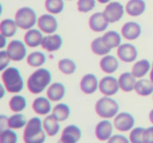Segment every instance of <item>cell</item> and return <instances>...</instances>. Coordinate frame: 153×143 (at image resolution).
I'll use <instances>...</instances> for the list:
<instances>
[{
	"label": "cell",
	"mask_w": 153,
	"mask_h": 143,
	"mask_svg": "<svg viewBox=\"0 0 153 143\" xmlns=\"http://www.w3.org/2000/svg\"><path fill=\"white\" fill-rule=\"evenodd\" d=\"M46 132L43 128V121L39 117H33L26 123L23 130L24 143H44Z\"/></svg>",
	"instance_id": "cell-1"
},
{
	"label": "cell",
	"mask_w": 153,
	"mask_h": 143,
	"mask_svg": "<svg viewBox=\"0 0 153 143\" xmlns=\"http://www.w3.org/2000/svg\"><path fill=\"white\" fill-rule=\"evenodd\" d=\"M51 73L45 68H38L27 78V89L32 94H40L51 85Z\"/></svg>",
	"instance_id": "cell-2"
},
{
	"label": "cell",
	"mask_w": 153,
	"mask_h": 143,
	"mask_svg": "<svg viewBox=\"0 0 153 143\" xmlns=\"http://www.w3.org/2000/svg\"><path fill=\"white\" fill-rule=\"evenodd\" d=\"M3 86L5 87L7 92L18 94L23 89L24 83L20 71L15 67H7L4 69L1 74Z\"/></svg>",
	"instance_id": "cell-3"
},
{
	"label": "cell",
	"mask_w": 153,
	"mask_h": 143,
	"mask_svg": "<svg viewBox=\"0 0 153 143\" xmlns=\"http://www.w3.org/2000/svg\"><path fill=\"white\" fill-rule=\"evenodd\" d=\"M94 110L98 116L103 119L114 118L119 114L120 105L117 101L110 96H104L96 102Z\"/></svg>",
	"instance_id": "cell-4"
},
{
	"label": "cell",
	"mask_w": 153,
	"mask_h": 143,
	"mask_svg": "<svg viewBox=\"0 0 153 143\" xmlns=\"http://www.w3.org/2000/svg\"><path fill=\"white\" fill-rule=\"evenodd\" d=\"M15 21L19 28L28 30L34 27L35 24L38 22V19L34 10L28 7H24L16 12Z\"/></svg>",
	"instance_id": "cell-5"
},
{
	"label": "cell",
	"mask_w": 153,
	"mask_h": 143,
	"mask_svg": "<svg viewBox=\"0 0 153 143\" xmlns=\"http://www.w3.org/2000/svg\"><path fill=\"white\" fill-rule=\"evenodd\" d=\"M135 119L130 113L122 112L119 113L113 119V125L120 132H129L134 128Z\"/></svg>",
	"instance_id": "cell-6"
},
{
	"label": "cell",
	"mask_w": 153,
	"mask_h": 143,
	"mask_svg": "<svg viewBox=\"0 0 153 143\" xmlns=\"http://www.w3.org/2000/svg\"><path fill=\"white\" fill-rule=\"evenodd\" d=\"M120 89L121 88H120L119 80L111 75L105 76L99 82V90L104 96H112L117 94Z\"/></svg>",
	"instance_id": "cell-7"
},
{
	"label": "cell",
	"mask_w": 153,
	"mask_h": 143,
	"mask_svg": "<svg viewBox=\"0 0 153 143\" xmlns=\"http://www.w3.org/2000/svg\"><path fill=\"white\" fill-rule=\"evenodd\" d=\"M124 12L125 10H124L123 5L117 1H113V2H109L107 4L103 14L109 23H115L123 18Z\"/></svg>",
	"instance_id": "cell-8"
},
{
	"label": "cell",
	"mask_w": 153,
	"mask_h": 143,
	"mask_svg": "<svg viewBox=\"0 0 153 143\" xmlns=\"http://www.w3.org/2000/svg\"><path fill=\"white\" fill-rule=\"evenodd\" d=\"M26 44L19 40H13L9 43L7 51L10 57L14 62H21L26 57Z\"/></svg>",
	"instance_id": "cell-9"
},
{
	"label": "cell",
	"mask_w": 153,
	"mask_h": 143,
	"mask_svg": "<svg viewBox=\"0 0 153 143\" xmlns=\"http://www.w3.org/2000/svg\"><path fill=\"white\" fill-rule=\"evenodd\" d=\"M38 27L42 32L47 35H51L57 32L58 28V21L51 14H44L38 18Z\"/></svg>",
	"instance_id": "cell-10"
},
{
	"label": "cell",
	"mask_w": 153,
	"mask_h": 143,
	"mask_svg": "<svg viewBox=\"0 0 153 143\" xmlns=\"http://www.w3.org/2000/svg\"><path fill=\"white\" fill-rule=\"evenodd\" d=\"M82 132L79 126L70 124L65 126L61 135V138L58 140L57 143H76L81 139Z\"/></svg>",
	"instance_id": "cell-11"
},
{
	"label": "cell",
	"mask_w": 153,
	"mask_h": 143,
	"mask_svg": "<svg viewBox=\"0 0 153 143\" xmlns=\"http://www.w3.org/2000/svg\"><path fill=\"white\" fill-rule=\"evenodd\" d=\"M117 57L125 63H132L137 57V49L132 44H121L117 47Z\"/></svg>",
	"instance_id": "cell-12"
},
{
	"label": "cell",
	"mask_w": 153,
	"mask_h": 143,
	"mask_svg": "<svg viewBox=\"0 0 153 143\" xmlns=\"http://www.w3.org/2000/svg\"><path fill=\"white\" fill-rule=\"evenodd\" d=\"M113 124L109 121V119H104L100 121L96 125V137L100 141H108L109 138L112 136L113 132Z\"/></svg>",
	"instance_id": "cell-13"
},
{
	"label": "cell",
	"mask_w": 153,
	"mask_h": 143,
	"mask_svg": "<svg viewBox=\"0 0 153 143\" xmlns=\"http://www.w3.org/2000/svg\"><path fill=\"white\" fill-rule=\"evenodd\" d=\"M80 88L85 94H94L99 89V80L97 76L92 73L85 74L80 82Z\"/></svg>",
	"instance_id": "cell-14"
},
{
	"label": "cell",
	"mask_w": 153,
	"mask_h": 143,
	"mask_svg": "<svg viewBox=\"0 0 153 143\" xmlns=\"http://www.w3.org/2000/svg\"><path fill=\"white\" fill-rule=\"evenodd\" d=\"M62 44H63V41H62L61 36L57 34H51L43 38L41 46L48 52H55L61 48Z\"/></svg>",
	"instance_id": "cell-15"
},
{
	"label": "cell",
	"mask_w": 153,
	"mask_h": 143,
	"mask_svg": "<svg viewBox=\"0 0 153 143\" xmlns=\"http://www.w3.org/2000/svg\"><path fill=\"white\" fill-rule=\"evenodd\" d=\"M109 22L105 18L103 13H94L91 17L89 18V27L92 32H105L108 27Z\"/></svg>",
	"instance_id": "cell-16"
},
{
	"label": "cell",
	"mask_w": 153,
	"mask_h": 143,
	"mask_svg": "<svg viewBox=\"0 0 153 143\" xmlns=\"http://www.w3.org/2000/svg\"><path fill=\"white\" fill-rule=\"evenodd\" d=\"M142 34V27L138 23L136 22H127L123 25L122 27V36L126 39V40L133 41L136 40Z\"/></svg>",
	"instance_id": "cell-17"
},
{
	"label": "cell",
	"mask_w": 153,
	"mask_h": 143,
	"mask_svg": "<svg viewBox=\"0 0 153 143\" xmlns=\"http://www.w3.org/2000/svg\"><path fill=\"white\" fill-rule=\"evenodd\" d=\"M32 108L34 110V112L38 115H48L51 113V99L48 97H43V96H39L37 98L34 99L33 101Z\"/></svg>",
	"instance_id": "cell-18"
},
{
	"label": "cell",
	"mask_w": 153,
	"mask_h": 143,
	"mask_svg": "<svg viewBox=\"0 0 153 143\" xmlns=\"http://www.w3.org/2000/svg\"><path fill=\"white\" fill-rule=\"evenodd\" d=\"M119 61L115 57L111 55H106L101 59L100 68L103 72L107 74H112L119 69Z\"/></svg>",
	"instance_id": "cell-19"
},
{
	"label": "cell",
	"mask_w": 153,
	"mask_h": 143,
	"mask_svg": "<svg viewBox=\"0 0 153 143\" xmlns=\"http://www.w3.org/2000/svg\"><path fill=\"white\" fill-rule=\"evenodd\" d=\"M44 37L42 36V32L35 28H30L24 35V43L28 47H38L42 44V41Z\"/></svg>",
	"instance_id": "cell-20"
},
{
	"label": "cell",
	"mask_w": 153,
	"mask_h": 143,
	"mask_svg": "<svg viewBox=\"0 0 153 143\" xmlns=\"http://www.w3.org/2000/svg\"><path fill=\"white\" fill-rule=\"evenodd\" d=\"M146 11V2L144 0H129L126 4V13L131 17H137Z\"/></svg>",
	"instance_id": "cell-21"
},
{
	"label": "cell",
	"mask_w": 153,
	"mask_h": 143,
	"mask_svg": "<svg viewBox=\"0 0 153 143\" xmlns=\"http://www.w3.org/2000/svg\"><path fill=\"white\" fill-rule=\"evenodd\" d=\"M59 120L51 114V115H46V117L43 120V128L44 130L46 132L47 136L49 137H55L58 135L60 130V123Z\"/></svg>",
	"instance_id": "cell-22"
},
{
	"label": "cell",
	"mask_w": 153,
	"mask_h": 143,
	"mask_svg": "<svg viewBox=\"0 0 153 143\" xmlns=\"http://www.w3.org/2000/svg\"><path fill=\"white\" fill-rule=\"evenodd\" d=\"M135 76L131 72H124L120 75L119 77V84L120 88L124 92H131L135 88L136 80Z\"/></svg>",
	"instance_id": "cell-23"
},
{
	"label": "cell",
	"mask_w": 153,
	"mask_h": 143,
	"mask_svg": "<svg viewBox=\"0 0 153 143\" xmlns=\"http://www.w3.org/2000/svg\"><path fill=\"white\" fill-rule=\"evenodd\" d=\"M46 95L51 101H59L65 95V87L62 83H53L47 88Z\"/></svg>",
	"instance_id": "cell-24"
},
{
	"label": "cell",
	"mask_w": 153,
	"mask_h": 143,
	"mask_svg": "<svg viewBox=\"0 0 153 143\" xmlns=\"http://www.w3.org/2000/svg\"><path fill=\"white\" fill-rule=\"evenodd\" d=\"M151 64L148 60H140L136 63H134L133 67H132L131 73L135 76L136 78H143L149 71H150Z\"/></svg>",
	"instance_id": "cell-25"
},
{
	"label": "cell",
	"mask_w": 153,
	"mask_h": 143,
	"mask_svg": "<svg viewBox=\"0 0 153 143\" xmlns=\"http://www.w3.org/2000/svg\"><path fill=\"white\" fill-rule=\"evenodd\" d=\"M134 91L140 96H149L153 93V82L151 80H140L136 82Z\"/></svg>",
	"instance_id": "cell-26"
},
{
	"label": "cell",
	"mask_w": 153,
	"mask_h": 143,
	"mask_svg": "<svg viewBox=\"0 0 153 143\" xmlns=\"http://www.w3.org/2000/svg\"><path fill=\"white\" fill-rule=\"evenodd\" d=\"M17 23L15 20L4 19L0 23V34L7 38H12L17 32Z\"/></svg>",
	"instance_id": "cell-27"
},
{
	"label": "cell",
	"mask_w": 153,
	"mask_h": 143,
	"mask_svg": "<svg viewBox=\"0 0 153 143\" xmlns=\"http://www.w3.org/2000/svg\"><path fill=\"white\" fill-rule=\"evenodd\" d=\"M91 51L97 55H101V57H104V55H108L111 51V48H109L106 44L103 41L102 37H99V38H96L94 41L91 42Z\"/></svg>",
	"instance_id": "cell-28"
},
{
	"label": "cell",
	"mask_w": 153,
	"mask_h": 143,
	"mask_svg": "<svg viewBox=\"0 0 153 143\" xmlns=\"http://www.w3.org/2000/svg\"><path fill=\"white\" fill-rule=\"evenodd\" d=\"M102 38L105 44L111 49L117 48V47L121 45V42H122L121 35L117 32H114V30H110V32H105Z\"/></svg>",
	"instance_id": "cell-29"
},
{
	"label": "cell",
	"mask_w": 153,
	"mask_h": 143,
	"mask_svg": "<svg viewBox=\"0 0 153 143\" xmlns=\"http://www.w3.org/2000/svg\"><path fill=\"white\" fill-rule=\"evenodd\" d=\"M27 120H26L25 116L21 113H16L9 117V121H7V128H12V130H20L22 128H25Z\"/></svg>",
	"instance_id": "cell-30"
},
{
	"label": "cell",
	"mask_w": 153,
	"mask_h": 143,
	"mask_svg": "<svg viewBox=\"0 0 153 143\" xmlns=\"http://www.w3.org/2000/svg\"><path fill=\"white\" fill-rule=\"evenodd\" d=\"M9 107L14 113H20L26 108V99L22 95H14L9 101Z\"/></svg>",
	"instance_id": "cell-31"
},
{
	"label": "cell",
	"mask_w": 153,
	"mask_h": 143,
	"mask_svg": "<svg viewBox=\"0 0 153 143\" xmlns=\"http://www.w3.org/2000/svg\"><path fill=\"white\" fill-rule=\"evenodd\" d=\"M53 114L60 122L65 121L68 119V117L70 116V109L66 103H58L53 107Z\"/></svg>",
	"instance_id": "cell-32"
},
{
	"label": "cell",
	"mask_w": 153,
	"mask_h": 143,
	"mask_svg": "<svg viewBox=\"0 0 153 143\" xmlns=\"http://www.w3.org/2000/svg\"><path fill=\"white\" fill-rule=\"evenodd\" d=\"M46 61V57L44 53L40 52V51H35L27 55L26 57V63L30 66V67L39 68L43 65Z\"/></svg>",
	"instance_id": "cell-33"
},
{
	"label": "cell",
	"mask_w": 153,
	"mask_h": 143,
	"mask_svg": "<svg viewBox=\"0 0 153 143\" xmlns=\"http://www.w3.org/2000/svg\"><path fill=\"white\" fill-rule=\"evenodd\" d=\"M58 68L63 74L66 75H70L74 74L76 70V65L72 60L70 59H62L58 63Z\"/></svg>",
	"instance_id": "cell-34"
},
{
	"label": "cell",
	"mask_w": 153,
	"mask_h": 143,
	"mask_svg": "<svg viewBox=\"0 0 153 143\" xmlns=\"http://www.w3.org/2000/svg\"><path fill=\"white\" fill-rule=\"evenodd\" d=\"M45 9L51 15L60 14L64 9L63 0H45Z\"/></svg>",
	"instance_id": "cell-35"
},
{
	"label": "cell",
	"mask_w": 153,
	"mask_h": 143,
	"mask_svg": "<svg viewBox=\"0 0 153 143\" xmlns=\"http://www.w3.org/2000/svg\"><path fill=\"white\" fill-rule=\"evenodd\" d=\"M0 143H18V136L14 130L7 128L0 133Z\"/></svg>",
	"instance_id": "cell-36"
},
{
	"label": "cell",
	"mask_w": 153,
	"mask_h": 143,
	"mask_svg": "<svg viewBox=\"0 0 153 143\" xmlns=\"http://www.w3.org/2000/svg\"><path fill=\"white\" fill-rule=\"evenodd\" d=\"M145 130L144 128H134L130 130L129 140L131 143H146L145 142Z\"/></svg>",
	"instance_id": "cell-37"
},
{
	"label": "cell",
	"mask_w": 153,
	"mask_h": 143,
	"mask_svg": "<svg viewBox=\"0 0 153 143\" xmlns=\"http://www.w3.org/2000/svg\"><path fill=\"white\" fill-rule=\"evenodd\" d=\"M76 7L81 13H88L96 7V0H78Z\"/></svg>",
	"instance_id": "cell-38"
},
{
	"label": "cell",
	"mask_w": 153,
	"mask_h": 143,
	"mask_svg": "<svg viewBox=\"0 0 153 143\" xmlns=\"http://www.w3.org/2000/svg\"><path fill=\"white\" fill-rule=\"evenodd\" d=\"M10 61H12V60H11V57H10L7 51V50L0 51V70H1V71L7 69L10 64Z\"/></svg>",
	"instance_id": "cell-39"
},
{
	"label": "cell",
	"mask_w": 153,
	"mask_h": 143,
	"mask_svg": "<svg viewBox=\"0 0 153 143\" xmlns=\"http://www.w3.org/2000/svg\"><path fill=\"white\" fill-rule=\"evenodd\" d=\"M107 143H131L129 138H126L124 135H112L107 141Z\"/></svg>",
	"instance_id": "cell-40"
},
{
	"label": "cell",
	"mask_w": 153,
	"mask_h": 143,
	"mask_svg": "<svg viewBox=\"0 0 153 143\" xmlns=\"http://www.w3.org/2000/svg\"><path fill=\"white\" fill-rule=\"evenodd\" d=\"M145 142L153 143V126L145 130Z\"/></svg>",
	"instance_id": "cell-41"
},
{
	"label": "cell",
	"mask_w": 153,
	"mask_h": 143,
	"mask_svg": "<svg viewBox=\"0 0 153 143\" xmlns=\"http://www.w3.org/2000/svg\"><path fill=\"white\" fill-rule=\"evenodd\" d=\"M5 38H7V37L2 36V35L0 36V40H1V45H0V47H1V48H3V47L5 46Z\"/></svg>",
	"instance_id": "cell-42"
},
{
	"label": "cell",
	"mask_w": 153,
	"mask_h": 143,
	"mask_svg": "<svg viewBox=\"0 0 153 143\" xmlns=\"http://www.w3.org/2000/svg\"><path fill=\"white\" fill-rule=\"evenodd\" d=\"M149 120H150V122L153 124V109L150 111V113H149Z\"/></svg>",
	"instance_id": "cell-43"
},
{
	"label": "cell",
	"mask_w": 153,
	"mask_h": 143,
	"mask_svg": "<svg viewBox=\"0 0 153 143\" xmlns=\"http://www.w3.org/2000/svg\"><path fill=\"white\" fill-rule=\"evenodd\" d=\"M98 1L100 3H102V4H106V3H109V1H110V0H98Z\"/></svg>",
	"instance_id": "cell-44"
},
{
	"label": "cell",
	"mask_w": 153,
	"mask_h": 143,
	"mask_svg": "<svg viewBox=\"0 0 153 143\" xmlns=\"http://www.w3.org/2000/svg\"><path fill=\"white\" fill-rule=\"evenodd\" d=\"M150 80L153 82V63H152V67H151V72H150Z\"/></svg>",
	"instance_id": "cell-45"
},
{
	"label": "cell",
	"mask_w": 153,
	"mask_h": 143,
	"mask_svg": "<svg viewBox=\"0 0 153 143\" xmlns=\"http://www.w3.org/2000/svg\"><path fill=\"white\" fill-rule=\"evenodd\" d=\"M68 1H71V0H68Z\"/></svg>",
	"instance_id": "cell-46"
}]
</instances>
